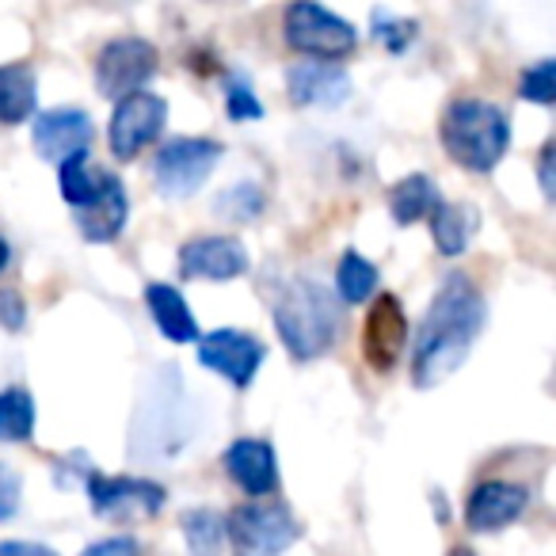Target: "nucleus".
<instances>
[{
    "instance_id": "obj_32",
    "label": "nucleus",
    "mask_w": 556,
    "mask_h": 556,
    "mask_svg": "<svg viewBox=\"0 0 556 556\" xmlns=\"http://www.w3.org/2000/svg\"><path fill=\"white\" fill-rule=\"evenodd\" d=\"M80 556H141V545L130 538V533H118V538L92 541Z\"/></svg>"
},
{
    "instance_id": "obj_26",
    "label": "nucleus",
    "mask_w": 556,
    "mask_h": 556,
    "mask_svg": "<svg viewBox=\"0 0 556 556\" xmlns=\"http://www.w3.org/2000/svg\"><path fill=\"white\" fill-rule=\"evenodd\" d=\"M263 191L255 184H232L229 191H222L217 194V202H214V210H217V217H225V222H237V225H244V222H255V217L263 214Z\"/></svg>"
},
{
    "instance_id": "obj_31",
    "label": "nucleus",
    "mask_w": 556,
    "mask_h": 556,
    "mask_svg": "<svg viewBox=\"0 0 556 556\" xmlns=\"http://www.w3.org/2000/svg\"><path fill=\"white\" fill-rule=\"evenodd\" d=\"M20 495H24V480H20V472L9 469V465H0V522L20 510Z\"/></svg>"
},
{
    "instance_id": "obj_21",
    "label": "nucleus",
    "mask_w": 556,
    "mask_h": 556,
    "mask_svg": "<svg viewBox=\"0 0 556 556\" xmlns=\"http://www.w3.org/2000/svg\"><path fill=\"white\" fill-rule=\"evenodd\" d=\"M439 202H442L439 187H434V179L424 176V172L396 179V184L389 187V214H393L396 225H416L419 217H431Z\"/></svg>"
},
{
    "instance_id": "obj_27",
    "label": "nucleus",
    "mask_w": 556,
    "mask_h": 556,
    "mask_svg": "<svg viewBox=\"0 0 556 556\" xmlns=\"http://www.w3.org/2000/svg\"><path fill=\"white\" fill-rule=\"evenodd\" d=\"M518 96L530 103H541V108H548V103L556 100V62L553 58H541L538 65H530V70L518 77Z\"/></svg>"
},
{
    "instance_id": "obj_2",
    "label": "nucleus",
    "mask_w": 556,
    "mask_h": 556,
    "mask_svg": "<svg viewBox=\"0 0 556 556\" xmlns=\"http://www.w3.org/2000/svg\"><path fill=\"white\" fill-rule=\"evenodd\" d=\"M270 294V320L287 343L290 358L313 363L328 355L343 328V305L317 278H278Z\"/></svg>"
},
{
    "instance_id": "obj_33",
    "label": "nucleus",
    "mask_w": 556,
    "mask_h": 556,
    "mask_svg": "<svg viewBox=\"0 0 556 556\" xmlns=\"http://www.w3.org/2000/svg\"><path fill=\"white\" fill-rule=\"evenodd\" d=\"M538 179H541V194H545V199H553V194H556V179H553V141H545V146H541Z\"/></svg>"
},
{
    "instance_id": "obj_6",
    "label": "nucleus",
    "mask_w": 556,
    "mask_h": 556,
    "mask_svg": "<svg viewBox=\"0 0 556 556\" xmlns=\"http://www.w3.org/2000/svg\"><path fill=\"white\" fill-rule=\"evenodd\" d=\"M225 146L214 138H172L156 149L153 179L164 199H191L222 164Z\"/></svg>"
},
{
    "instance_id": "obj_24",
    "label": "nucleus",
    "mask_w": 556,
    "mask_h": 556,
    "mask_svg": "<svg viewBox=\"0 0 556 556\" xmlns=\"http://www.w3.org/2000/svg\"><path fill=\"white\" fill-rule=\"evenodd\" d=\"M179 530H184L187 553L191 556H217L225 545V518L210 507H194L184 510L179 518Z\"/></svg>"
},
{
    "instance_id": "obj_25",
    "label": "nucleus",
    "mask_w": 556,
    "mask_h": 556,
    "mask_svg": "<svg viewBox=\"0 0 556 556\" xmlns=\"http://www.w3.org/2000/svg\"><path fill=\"white\" fill-rule=\"evenodd\" d=\"M35 431V396L27 389H0V442H27Z\"/></svg>"
},
{
    "instance_id": "obj_12",
    "label": "nucleus",
    "mask_w": 556,
    "mask_h": 556,
    "mask_svg": "<svg viewBox=\"0 0 556 556\" xmlns=\"http://www.w3.org/2000/svg\"><path fill=\"white\" fill-rule=\"evenodd\" d=\"M530 507V488L518 480H480L465 503V526L472 533H500Z\"/></svg>"
},
{
    "instance_id": "obj_22",
    "label": "nucleus",
    "mask_w": 556,
    "mask_h": 556,
    "mask_svg": "<svg viewBox=\"0 0 556 556\" xmlns=\"http://www.w3.org/2000/svg\"><path fill=\"white\" fill-rule=\"evenodd\" d=\"M374 290H378V267L370 260H363L355 248H348L340 255V263H336V294H340L336 302L363 305L374 298Z\"/></svg>"
},
{
    "instance_id": "obj_14",
    "label": "nucleus",
    "mask_w": 556,
    "mask_h": 556,
    "mask_svg": "<svg viewBox=\"0 0 556 556\" xmlns=\"http://www.w3.org/2000/svg\"><path fill=\"white\" fill-rule=\"evenodd\" d=\"M248 270V252L237 237H194L179 248V275L194 282H232Z\"/></svg>"
},
{
    "instance_id": "obj_23",
    "label": "nucleus",
    "mask_w": 556,
    "mask_h": 556,
    "mask_svg": "<svg viewBox=\"0 0 556 556\" xmlns=\"http://www.w3.org/2000/svg\"><path fill=\"white\" fill-rule=\"evenodd\" d=\"M111 172L103 168H92L88 164V153H77L70 156L65 164H58V179H62V199L70 202L73 210L88 206L92 199H100L103 184H108Z\"/></svg>"
},
{
    "instance_id": "obj_19",
    "label": "nucleus",
    "mask_w": 556,
    "mask_h": 556,
    "mask_svg": "<svg viewBox=\"0 0 556 556\" xmlns=\"http://www.w3.org/2000/svg\"><path fill=\"white\" fill-rule=\"evenodd\" d=\"M427 222H431L434 248H439L442 255H462L480 229V214H477V206H469V202H446L442 199Z\"/></svg>"
},
{
    "instance_id": "obj_28",
    "label": "nucleus",
    "mask_w": 556,
    "mask_h": 556,
    "mask_svg": "<svg viewBox=\"0 0 556 556\" xmlns=\"http://www.w3.org/2000/svg\"><path fill=\"white\" fill-rule=\"evenodd\" d=\"M370 24H374V35L386 42L389 54H404V50L412 47V39H416V31H419L416 20H401V16H393V12H386V9L374 12Z\"/></svg>"
},
{
    "instance_id": "obj_9",
    "label": "nucleus",
    "mask_w": 556,
    "mask_h": 556,
    "mask_svg": "<svg viewBox=\"0 0 556 556\" xmlns=\"http://www.w3.org/2000/svg\"><path fill=\"white\" fill-rule=\"evenodd\" d=\"M412 340L408 313H404L401 298L378 294L363 320V358L374 374H389L401 366L404 348Z\"/></svg>"
},
{
    "instance_id": "obj_11",
    "label": "nucleus",
    "mask_w": 556,
    "mask_h": 556,
    "mask_svg": "<svg viewBox=\"0 0 556 556\" xmlns=\"http://www.w3.org/2000/svg\"><path fill=\"white\" fill-rule=\"evenodd\" d=\"M164 500H168V492L153 480L88 472V503L100 518H153L161 515Z\"/></svg>"
},
{
    "instance_id": "obj_20",
    "label": "nucleus",
    "mask_w": 556,
    "mask_h": 556,
    "mask_svg": "<svg viewBox=\"0 0 556 556\" xmlns=\"http://www.w3.org/2000/svg\"><path fill=\"white\" fill-rule=\"evenodd\" d=\"M39 80L27 65H0V126H20L35 118Z\"/></svg>"
},
{
    "instance_id": "obj_35",
    "label": "nucleus",
    "mask_w": 556,
    "mask_h": 556,
    "mask_svg": "<svg viewBox=\"0 0 556 556\" xmlns=\"http://www.w3.org/2000/svg\"><path fill=\"white\" fill-rule=\"evenodd\" d=\"M9 260H12V248H9V240L0 237V275H4V267H9Z\"/></svg>"
},
{
    "instance_id": "obj_17",
    "label": "nucleus",
    "mask_w": 556,
    "mask_h": 556,
    "mask_svg": "<svg viewBox=\"0 0 556 556\" xmlns=\"http://www.w3.org/2000/svg\"><path fill=\"white\" fill-rule=\"evenodd\" d=\"M126 214H130V199H126L123 179L111 172L108 184H103L100 199H92L88 206L77 210V229L88 244H111V240L123 232Z\"/></svg>"
},
{
    "instance_id": "obj_3",
    "label": "nucleus",
    "mask_w": 556,
    "mask_h": 556,
    "mask_svg": "<svg viewBox=\"0 0 556 556\" xmlns=\"http://www.w3.org/2000/svg\"><path fill=\"white\" fill-rule=\"evenodd\" d=\"M439 141L457 168L492 172L510 146V118L500 103L477 100V96H457L442 111Z\"/></svg>"
},
{
    "instance_id": "obj_16",
    "label": "nucleus",
    "mask_w": 556,
    "mask_h": 556,
    "mask_svg": "<svg viewBox=\"0 0 556 556\" xmlns=\"http://www.w3.org/2000/svg\"><path fill=\"white\" fill-rule=\"evenodd\" d=\"M225 472H229L240 492H248L252 500H263V495H270L278 488L275 446L267 439H237L225 450Z\"/></svg>"
},
{
    "instance_id": "obj_15",
    "label": "nucleus",
    "mask_w": 556,
    "mask_h": 556,
    "mask_svg": "<svg viewBox=\"0 0 556 556\" xmlns=\"http://www.w3.org/2000/svg\"><path fill=\"white\" fill-rule=\"evenodd\" d=\"M287 92L298 108H340L351 96V77L343 65L298 62L287 70Z\"/></svg>"
},
{
    "instance_id": "obj_18",
    "label": "nucleus",
    "mask_w": 556,
    "mask_h": 556,
    "mask_svg": "<svg viewBox=\"0 0 556 556\" xmlns=\"http://www.w3.org/2000/svg\"><path fill=\"white\" fill-rule=\"evenodd\" d=\"M146 305H149V317H153V325L161 328L164 340L172 343H199V320H194V313L187 309L184 294H179L176 287H168V282H149L146 287Z\"/></svg>"
},
{
    "instance_id": "obj_4",
    "label": "nucleus",
    "mask_w": 556,
    "mask_h": 556,
    "mask_svg": "<svg viewBox=\"0 0 556 556\" xmlns=\"http://www.w3.org/2000/svg\"><path fill=\"white\" fill-rule=\"evenodd\" d=\"M302 522L287 503H240L225 518V541L232 556H282L298 545Z\"/></svg>"
},
{
    "instance_id": "obj_36",
    "label": "nucleus",
    "mask_w": 556,
    "mask_h": 556,
    "mask_svg": "<svg viewBox=\"0 0 556 556\" xmlns=\"http://www.w3.org/2000/svg\"><path fill=\"white\" fill-rule=\"evenodd\" d=\"M446 556H477V553H472V548L469 545H454V548H450V553Z\"/></svg>"
},
{
    "instance_id": "obj_7",
    "label": "nucleus",
    "mask_w": 556,
    "mask_h": 556,
    "mask_svg": "<svg viewBox=\"0 0 556 556\" xmlns=\"http://www.w3.org/2000/svg\"><path fill=\"white\" fill-rule=\"evenodd\" d=\"M156 47L138 35H126V39H111L108 47L96 54V88L108 100H126V96L141 92L146 80L156 73Z\"/></svg>"
},
{
    "instance_id": "obj_29",
    "label": "nucleus",
    "mask_w": 556,
    "mask_h": 556,
    "mask_svg": "<svg viewBox=\"0 0 556 556\" xmlns=\"http://www.w3.org/2000/svg\"><path fill=\"white\" fill-rule=\"evenodd\" d=\"M225 111H229L232 123H252V118H263L260 96L252 92V85H248L240 73H229V80H225Z\"/></svg>"
},
{
    "instance_id": "obj_34",
    "label": "nucleus",
    "mask_w": 556,
    "mask_h": 556,
    "mask_svg": "<svg viewBox=\"0 0 556 556\" xmlns=\"http://www.w3.org/2000/svg\"><path fill=\"white\" fill-rule=\"evenodd\" d=\"M0 556H58L50 545L39 541H0Z\"/></svg>"
},
{
    "instance_id": "obj_8",
    "label": "nucleus",
    "mask_w": 556,
    "mask_h": 556,
    "mask_svg": "<svg viewBox=\"0 0 556 556\" xmlns=\"http://www.w3.org/2000/svg\"><path fill=\"white\" fill-rule=\"evenodd\" d=\"M164 123H168V103L156 92H134L115 103L108 126V146L118 161H134L146 146L161 138Z\"/></svg>"
},
{
    "instance_id": "obj_10",
    "label": "nucleus",
    "mask_w": 556,
    "mask_h": 556,
    "mask_svg": "<svg viewBox=\"0 0 556 556\" xmlns=\"http://www.w3.org/2000/svg\"><path fill=\"white\" fill-rule=\"evenodd\" d=\"M263 348L252 332H240V328H217L210 336H199V363L206 370L222 374L232 389H248L255 381L263 366Z\"/></svg>"
},
{
    "instance_id": "obj_13",
    "label": "nucleus",
    "mask_w": 556,
    "mask_h": 556,
    "mask_svg": "<svg viewBox=\"0 0 556 556\" xmlns=\"http://www.w3.org/2000/svg\"><path fill=\"white\" fill-rule=\"evenodd\" d=\"M96 126L92 115L80 108H50L35 115V149H39L42 161L65 164L70 156L88 153V141H92Z\"/></svg>"
},
{
    "instance_id": "obj_5",
    "label": "nucleus",
    "mask_w": 556,
    "mask_h": 556,
    "mask_svg": "<svg viewBox=\"0 0 556 556\" xmlns=\"http://www.w3.org/2000/svg\"><path fill=\"white\" fill-rule=\"evenodd\" d=\"M282 35H287V47L294 54H305L309 62L336 65L340 58H348L358 42V31L351 20L328 12L325 4H309V0H298L287 9L282 20Z\"/></svg>"
},
{
    "instance_id": "obj_1",
    "label": "nucleus",
    "mask_w": 556,
    "mask_h": 556,
    "mask_svg": "<svg viewBox=\"0 0 556 556\" xmlns=\"http://www.w3.org/2000/svg\"><path fill=\"white\" fill-rule=\"evenodd\" d=\"M488 320V302L469 275L450 270L434 290L424 320L412 340V386L434 389L465 366L472 343L480 340Z\"/></svg>"
},
{
    "instance_id": "obj_30",
    "label": "nucleus",
    "mask_w": 556,
    "mask_h": 556,
    "mask_svg": "<svg viewBox=\"0 0 556 556\" xmlns=\"http://www.w3.org/2000/svg\"><path fill=\"white\" fill-rule=\"evenodd\" d=\"M27 325V305L16 287H0V328L4 332H24Z\"/></svg>"
}]
</instances>
